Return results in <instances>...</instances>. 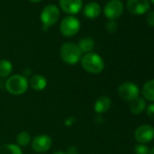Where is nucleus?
<instances>
[{
    "mask_svg": "<svg viewBox=\"0 0 154 154\" xmlns=\"http://www.w3.org/2000/svg\"><path fill=\"white\" fill-rule=\"evenodd\" d=\"M134 152L135 154H149V148L146 144L138 143L134 146Z\"/></svg>",
    "mask_w": 154,
    "mask_h": 154,
    "instance_id": "nucleus-21",
    "label": "nucleus"
},
{
    "mask_svg": "<svg viewBox=\"0 0 154 154\" xmlns=\"http://www.w3.org/2000/svg\"><path fill=\"white\" fill-rule=\"evenodd\" d=\"M101 14V7L98 3L91 2L87 4L84 9V15L88 18H96Z\"/></svg>",
    "mask_w": 154,
    "mask_h": 154,
    "instance_id": "nucleus-14",
    "label": "nucleus"
},
{
    "mask_svg": "<svg viewBox=\"0 0 154 154\" xmlns=\"http://www.w3.org/2000/svg\"><path fill=\"white\" fill-rule=\"evenodd\" d=\"M112 106V101L107 96L99 97L94 103V111L97 113H104L110 110Z\"/></svg>",
    "mask_w": 154,
    "mask_h": 154,
    "instance_id": "nucleus-12",
    "label": "nucleus"
},
{
    "mask_svg": "<svg viewBox=\"0 0 154 154\" xmlns=\"http://www.w3.org/2000/svg\"><path fill=\"white\" fill-rule=\"evenodd\" d=\"M60 55L63 62L68 64L77 63L82 56V52L78 45L73 43H65L60 49Z\"/></svg>",
    "mask_w": 154,
    "mask_h": 154,
    "instance_id": "nucleus-2",
    "label": "nucleus"
},
{
    "mask_svg": "<svg viewBox=\"0 0 154 154\" xmlns=\"http://www.w3.org/2000/svg\"><path fill=\"white\" fill-rule=\"evenodd\" d=\"M28 85H30V87L35 91H43L47 85V81L45 77L40 74H35L30 79Z\"/></svg>",
    "mask_w": 154,
    "mask_h": 154,
    "instance_id": "nucleus-13",
    "label": "nucleus"
},
{
    "mask_svg": "<svg viewBox=\"0 0 154 154\" xmlns=\"http://www.w3.org/2000/svg\"><path fill=\"white\" fill-rule=\"evenodd\" d=\"M127 9L132 15H142L149 9V0H128Z\"/></svg>",
    "mask_w": 154,
    "mask_h": 154,
    "instance_id": "nucleus-9",
    "label": "nucleus"
},
{
    "mask_svg": "<svg viewBox=\"0 0 154 154\" xmlns=\"http://www.w3.org/2000/svg\"><path fill=\"white\" fill-rule=\"evenodd\" d=\"M83 68L90 73H99L104 69L103 58L94 53L86 54L81 60Z\"/></svg>",
    "mask_w": 154,
    "mask_h": 154,
    "instance_id": "nucleus-1",
    "label": "nucleus"
},
{
    "mask_svg": "<svg viewBox=\"0 0 154 154\" xmlns=\"http://www.w3.org/2000/svg\"><path fill=\"white\" fill-rule=\"evenodd\" d=\"M13 70L12 63L8 60H1L0 61V76L7 77L8 76Z\"/></svg>",
    "mask_w": 154,
    "mask_h": 154,
    "instance_id": "nucleus-19",
    "label": "nucleus"
},
{
    "mask_svg": "<svg viewBox=\"0 0 154 154\" xmlns=\"http://www.w3.org/2000/svg\"><path fill=\"white\" fill-rule=\"evenodd\" d=\"M142 95L145 99L154 102V79L145 83L142 88Z\"/></svg>",
    "mask_w": 154,
    "mask_h": 154,
    "instance_id": "nucleus-16",
    "label": "nucleus"
},
{
    "mask_svg": "<svg viewBox=\"0 0 154 154\" xmlns=\"http://www.w3.org/2000/svg\"><path fill=\"white\" fill-rule=\"evenodd\" d=\"M103 12L108 19L114 21L122 16L123 12V4L120 0H111L104 7Z\"/></svg>",
    "mask_w": 154,
    "mask_h": 154,
    "instance_id": "nucleus-7",
    "label": "nucleus"
},
{
    "mask_svg": "<svg viewBox=\"0 0 154 154\" xmlns=\"http://www.w3.org/2000/svg\"><path fill=\"white\" fill-rule=\"evenodd\" d=\"M146 20L149 26L154 27V11H150L147 14Z\"/></svg>",
    "mask_w": 154,
    "mask_h": 154,
    "instance_id": "nucleus-23",
    "label": "nucleus"
},
{
    "mask_svg": "<svg viewBox=\"0 0 154 154\" xmlns=\"http://www.w3.org/2000/svg\"><path fill=\"white\" fill-rule=\"evenodd\" d=\"M150 1H151V3H152V4H154V0H150Z\"/></svg>",
    "mask_w": 154,
    "mask_h": 154,
    "instance_id": "nucleus-28",
    "label": "nucleus"
},
{
    "mask_svg": "<svg viewBox=\"0 0 154 154\" xmlns=\"http://www.w3.org/2000/svg\"><path fill=\"white\" fill-rule=\"evenodd\" d=\"M53 154H66V153H64V152H63V151H56V152H54V153H53Z\"/></svg>",
    "mask_w": 154,
    "mask_h": 154,
    "instance_id": "nucleus-25",
    "label": "nucleus"
},
{
    "mask_svg": "<svg viewBox=\"0 0 154 154\" xmlns=\"http://www.w3.org/2000/svg\"><path fill=\"white\" fill-rule=\"evenodd\" d=\"M147 115L150 118V119H152V120H154V103H151V104H149L148 107H147Z\"/></svg>",
    "mask_w": 154,
    "mask_h": 154,
    "instance_id": "nucleus-24",
    "label": "nucleus"
},
{
    "mask_svg": "<svg viewBox=\"0 0 154 154\" xmlns=\"http://www.w3.org/2000/svg\"><path fill=\"white\" fill-rule=\"evenodd\" d=\"M29 1H31V2H33V3H36V2L41 1V0H29Z\"/></svg>",
    "mask_w": 154,
    "mask_h": 154,
    "instance_id": "nucleus-27",
    "label": "nucleus"
},
{
    "mask_svg": "<svg viewBox=\"0 0 154 154\" xmlns=\"http://www.w3.org/2000/svg\"><path fill=\"white\" fill-rule=\"evenodd\" d=\"M0 154H23L19 146L16 144H3L0 146Z\"/></svg>",
    "mask_w": 154,
    "mask_h": 154,
    "instance_id": "nucleus-18",
    "label": "nucleus"
},
{
    "mask_svg": "<svg viewBox=\"0 0 154 154\" xmlns=\"http://www.w3.org/2000/svg\"><path fill=\"white\" fill-rule=\"evenodd\" d=\"M30 140H31V136L27 131H21L17 136V144L22 147L27 146L30 143Z\"/></svg>",
    "mask_w": 154,
    "mask_h": 154,
    "instance_id": "nucleus-20",
    "label": "nucleus"
},
{
    "mask_svg": "<svg viewBox=\"0 0 154 154\" xmlns=\"http://www.w3.org/2000/svg\"><path fill=\"white\" fill-rule=\"evenodd\" d=\"M80 29L79 20L73 17H67L63 18L60 24V32L63 35L71 37L73 36Z\"/></svg>",
    "mask_w": 154,
    "mask_h": 154,
    "instance_id": "nucleus-5",
    "label": "nucleus"
},
{
    "mask_svg": "<svg viewBox=\"0 0 154 154\" xmlns=\"http://www.w3.org/2000/svg\"><path fill=\"white\" fill-rule=\"evenodd\" d=\"M78 47L81 50L82 53H90L94 47V41L93 38L91 37H85L83 39H81L78 43Z\"/></svg>",
    "mask_w": 154,
    "mask_h": 154,
    "instance_id": "nucleus-17",
    "label": "nucleus"
},
{
    "mask_svg": "<svg viewBox=\"0 0 154 154\" xmlns=\"http://www.w3.org/2000/svg\"><path fill=\"white\" fill-rule=\"evenodd\" d=\"M52 145V139L45 134L38 135L34 138L32 141V148L36 152H45L47 151Z\"/></svg>",
    "mask_w": 154,
    "mask_h": 154,
    "instance_id": "nucleus-10",
    "label": "nucleus"
},
{
    "mask_svg": "<svg viewBox=\"0 0 154 154\" xmlns=\"http://www.w3.org/2000/svg\"><path fill=\"white\" fill-rule=\"evenodd\" d=\"M146 109V102L144 99L137 97L130 103V110L133 114H140Z\"/></svg>",
    "mask_w": 154,
    "mask_h": 154,
    "instance_id": "nucleus-15",
    "label": "nucleus"
},
{
    "mask_svg": "<svg viewBox=\"0 0 154 154\" xmlns=\"http://www.w3.org/2000/svg\"><path fill=\"white\" fill-rule=\"evenodd\" d=\"M134 138L139 143L146 144L150 142L154 139V128L148 124L141 125L136 129Z\"/></svg>",
    "mask_w": 154,
    "mask_h": 154,
    "instance_id": "nucleus-8",
    "label": "nucleus"
},
{
    "mask_svg": "<svg viewBox=\"0 0 154 154\" xmlns=\"http://www.w3.org/2000/svg\"><path fill=\"white\" fill-rule=\"evenodd\" d=\"M7 90L14 95H20L26 92L28 88V81L23 75L16 74L11 76L6 83Z\"/></svg>",
    "mask_w": 154,
    "mask_h": 154,
    "instance_id": "nucleus-3",
    "label": "nucleus"
},
{
    "mask_svg": "<svg viewBox=\"0 0 154 154\" xmlns=\"http://www.w3.org/2000/svg\"><path fill=\"white\" fill-rule=\"evenodd\" d=\"M118 94L122 100L126 102H131L132 100L139 97L140 90H139V87L135 84L126 82V83L122 84L119 86Z\"/></svg>",
    "mask_w": 154,
    "mask_h": 154,
    "instance_id": "nucleus-6",
    "label": "nucleus"
},
{
    "mask_svg": "<svg viewBox=\"0 0 154 154\" xmlns=\"http://www.w3.org/2000/svg\"><path fill=\"white\" fill-rule=\"evenodd\" d=\"M105 26H106V29H107V31H108L109 33H115L116 30H117V28H118L117 24H116L114 21H112V20H110V21L106 24Z\"/></svg>",
    "mask_w": 154,
    "mask_h": 154,
    "instance_id": "nucleus-22",
    "label": "nucleus"
},
{
    "mask_svg": "<svg viewBox=\"0 0 154 154\" xmlns=\"http://www.w3.org/2000/svg\"><path fill=\"white\" fill-rule=\"evenodd\" d=\"M60 7L65 13L77 14L82 8V0H60Z\"/></svg>",
    "mask_w": 154,
    "mask_h": 154,
    "instance_id": "nucleus-11",
    "label": "nucleus"
},
{
    "mask_svg": "<svg viewBox=\"0 0 154 154\" xmlns=\"http://www.w3.org/2000/svg\"><path fill=\"white\" fill-rule=\"evenodd\" d=\"M149 154H154V147L151 149H149Z\"/></svg>",
    "mask_w": 154,
    "mask_h": 154,
    "instance_id": "nucleus-26",
    "label": "nucleus"
},
{
    "mask_svg": "<svg viewBox=\"0 0 154 154\" xmlns=\"http://www.w3.org/2000/svg\"><path fill=\"white\" fill-rule=\"evenodd\" d=\"M60 12L56 6L48 5L46 6L41 14V21L43 23V30L47 31L48 28L54 26L59 19Z\"/></svg>",
    "mask_w": 154,
    "mask_h": 154,
    "instance_id": "nucleus-4",
    "label": "nucleus"
}]
</instances>
